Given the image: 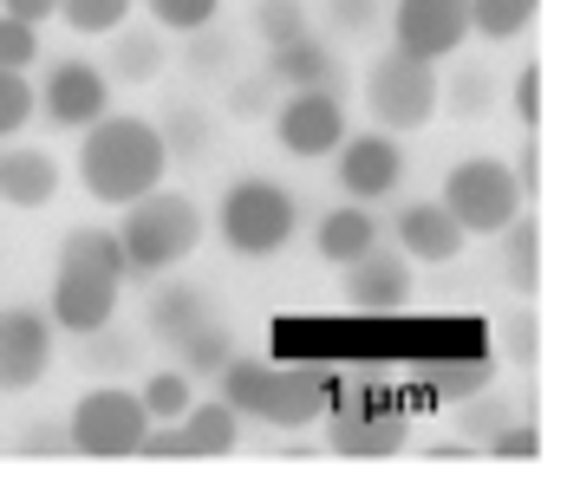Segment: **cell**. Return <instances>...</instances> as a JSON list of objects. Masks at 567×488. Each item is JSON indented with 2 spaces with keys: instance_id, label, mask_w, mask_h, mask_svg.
<instances>
[{
  "instance_id": "cell-37",
  "label": "cell",
  "mask_w": 567,
  "mask_h": 488,
  "mask_svg": "<svg viewBox=\"0 0 567 488\" xmlns=\"http://www.w3.org/2000/svg\"><path fill=\"white\" fill-rule=\"evenodd\" d=\"M189 65H196V72L228 65V40H223V33H216V40H209V33H196V40H189Z\"/></svg>"
},
{
  "instance_id": "cell-25",
  "label": "cell",
  "mask_w": 567,
  "mask_h": 488,
  "mask_svg": "<svg viewBox=\"0 0 567 488\" xmlns=\"http://www.w3.org/2000/svg\"><path fill=\"white\" fill-rule=\"evenodd\" d=\"M503 235H509V287L515 293H528V287H535V261H542V241H535V221H522L515 216L509 228H503Z\"/></svg>"
},
{
  "instance_id": "cell-8",
  "label": "cell",
  "mask_w": 567,
  "mask_h": 488,
  "mask_svg": "<svg viewBox=\"0 0 567 488\" xmlns=\"http://www.w3.org/2000/svg\"><path fill=\"white\" fill-rule=\"evenodd\" d=\"M444 209L463 235H503L515 216H522V189H515V169L489 157H470L451 169L444 183Z\"/></svg>"
},
{
  "instance_id": "cell-21",
  "label": "cell",
  "mask_w": 567,
  "mask_h": 488,
  "mask_svg": "<svg viewBox=\"0 0 567 488\" xmlns=\"http://www.w3.org/2000/svg\"><path fill=\"white\" fill-rule=\"evenodd\" d=\"M151 325H157L164 339L196 332V325H203V293H189V287H164V293L151 300Z\"/></svg>"
},
{
  "instance_id": "cell-20",
  "label": "cell",
  "mask_w": 567,
  "mask_h": 488,
  "mask_svg": "<svg viewBox=\"0 0 567 488\" xmlns=\"http://www.w3.org/2000/svg\"><path fill=\"white\" fill-rule=\"evenodd\" d=\"M268 79H281V85H293V92H307V85H333V53L313 46V40L275 46V53H268Z\"/></svg>"
},
{
  "instance_id": "cell-41",
  "label": "cell",
  "mask_w": 567,
  "mask_h": 488,
  "mask_svg": "<svg viewBox=\"0 0 567 488\" xmlns=\"http://www.w3.org/2000/svg\"><path fill=\"white\" fill-rule=\"evenodd\" d=\"M235 117H261V85H241L235 92Z\"/></svg>"
},
{
  "instance_id": "cell-17",
  "label": "cell",
  "mask_w": 567,
  "mask_h": 488,
  "mask_svg": "<svg viewBox=\"0 0 567 488\" xmlns=\"http://www.w3.org/2000/svg\"><path fill=\"white\" fill-rule=\"evenodd\" d=\"M398 241H404L411 261H431V268H437V261H456V255H463L470 235L451 221L444 203H411V209L398 216Z\"/></svg>"
},
{
  "instance_id": "cell-39",
  "label": "cell",
  "mask_w": 567,
  "mask_h": 488,
  "mask_svg": "<svg viewBox=\"0 0 567 488\" xmlns=\"http://www.w3.org/2000/svg\"><path fill=\"white\" fill-rule=\"evenodd\" d=\"M496 424H503V411H496V404H483V411H470V417H463V430H470V443H476V436H489Z\"/></svg>"
},
{
  "instance_id": "cell-15",
  "label": "cell",
  "mask_w": 567,
  "mask_h": 488,
  "mask_svg": "<svg viewBox=\"0 0 567 488\" xmlns=\"http://www.w3.org/2000/svg\"><path fill=\"white\" fill-rule=\"evenodd\" d=\"M105 72H92V65H79V59H65L53 79H47V117H53L59 131H92L99 117H105Z\"/></svg>"
},
{
  "instance_id": "cell-12",
  "label": "cell",
  "mask_w": 567,
  "mask_h": 488,
  "mask_svg": "<svg viewBox=\"0 0 567 488\" xmlns=\"http://www.w3.org/2000/svg\"><path fill=\"white\" fill-rule=\"evenodd\" d=\"M241 436V417L228 404H189L176 430H151L144 456H228Z\"/></svg>"
},
{
  "instance_id": "cell-14",
  "label": "cell",
  "mask_w": 567,
  "mask_h": 488,
  "mask_svg": "<svg viewBox=\"0 0 567 488\" xmlns=\"http://www.w3.org/2000/svg\"><path fill=\"white\" fill-rule=\"evenodd\" d=\"M398 176H404V150H398L392 137H346L340 144V183L346 196H359V203H379V196H392Z\"/></svg>"
},
{
  "instance_id": "cell-35",
  "label": "cell",
  "mask_w": 567,
  "mask_h": 488,
  "mask_svg": "<svg viewBox=\"0 0 567 488\" xmlns=\"http://www.w3.org/2000/svg\"><path fill=\"white\" fill-rule=\"evenodd\" d=\"M515 117H522V124H535V117H542V72H535V65H522V72H515Z\"/></svg>"
},
{
  "instance_id": "cell-29",
  "label": "cell",
  "mask_w": 567,
  "mask_h": 488,
  "mask_svg": "<svg viewBox=\"0 0 567 488\" xmlns=\"http://www.w3.org/2000/svg\"><path fill=\"white\" fill-rule=\"evenodd\" d=\"M216 7H223V0H151L157 27H171V33H203V27L216 20Z\"/></svg>"
},
{
  "instance_id": "cell-13",
  "label": "cell",
  "mask_w": 567,
  "mask_h": 488,
  "mask_svg": "<svg viewBox=\"0 0 567 488\" xmlns=\"http://www.w3.org/2000/svg\"><path fill=\"white\" fill-rule=\"evenodd\" d=\"M411 443V424L398 411H327V449L333 456H398Z\"/></svg>"
},
{
  "instance_id": "cell-27",
  "label": "cell",
  "mask_w": 567,
  "mask_h": 488,
  "mask_svg": "<svg viewBox=\"0 0 567 488\" xmlns=\"http://www.w3.org/2000/svg\"><path fill=\"white\" fill-rule=\"evenodd\" d=\"M33 59H40V27L0 13V65H7V72H27Z\"/></svg>"
},
{
  "instance_id": "cell-3",
  "label": "cell",
  "mask_w": 567,
  "mask_h": 488,
  "mask_svg": "<svg viewBox=\"0 0 567 488\" xmlns=\"http://www.w3.org/2000/svg\"><path fill=\"white\" fill-rule=\"evenodd\" d=\"M164 163H171V150H164V131L157 124H144V117H99L85 131L79 176H85V189L99 203L131 209L137 196H151L164 183Z\"/></svg>"
},
{
  "instance_id": "cell-24",
  "label": "cell",
  "mask_w": 567,
  "mask_h": 488,
  "mask_svg": "<svg viewBox=\"0 0 567 488\" xmlns=\"http://www.w3.org/2000/svg\"><path fill=\"white\" fill-rule=\"evenodd\" d=\"M176 345H183V365H189V372H209V378L235 359V345H228L223 325H196V332H183Z\"/></svg>"
},
{
  "instance_id": "cell-30",
  "label": "cell",
  "mask_w": 567,
  "mask_h": 488,
  "mask_svg": "<svg viewBox=\"0 0 567 488\" xmlns=\"http://www.w3.org/2000/svg\"><path fill=\"white\" fill-rule=\"evenodd\" d=\"M137 397H144L151 417H183V411H189V378H183V372H157Z\"/></svg>"
},
{
  "instance_id": "cell-32",
  "label": "cell",
  "mask_w": 567,
  "mask_h": 488,
  "mask_svg": "<svg viewBox=\"0 0 567 488\" xmlns=\"http://www.w3.org/2000/svg\"><path fill=\"white\" fill-rule=\"evenodd\" d=\"M157 65H164V53H157L151 33H124V46H117V79H151Z\"/></svg>"
},
{
  "instance_id": "cell-4",
  "label": "cell",
  "mask_w": 567,
  "mask_h": 488,
  "mask_svg": "<svg viewBox=\"0 0 567 488\" xmlns=\"http://www.w3.org/2000/svg\"><path fill=\"white\" fill-rule=\"evenodd\" d=\"M196 235H203V216H196V203L176 196V189H164V196H157V189L137 196L131 216H124V228H117L131 273H164V268H176V261H189Z\"/></svg>"
},
{
  "instance_id": "cell-9",
  "label": "cell",
  "mask_w": 567,
  "mask_h": 488,
  "mask_svg": "<svg viewBox=\"0 0 567 488\" xmlns=\"http://www.w3.org/2000/svg\"><path fill=\"white\" fill-rule=\"evenodd\" d=\"M275 137H281L287 157H333L346 144V105L333 98V85H307L293 92L275 117Z\"/></svg>"
},
{
  "instance_id": "cell-38",
  "label": "cell",
  "mask_w": 567,
  "mask_h": 488,
  "mask_svg": "<svg viewBox=\"0 0 567 488\" xmlns=\"http://www.w3.org/2000/svg\"><path fill=\"white\" fill-rule=\"evenodd\" d=\"M13 20H27V27H40V20H53L59 13V0H0Z\"/></svg>"
},
{
  "instance_id": "cell-1",
  "label": "cell",
  "mask_w": 567,
  "mask_h": 488,
  "mask_svg": "<svg viewBox=\"0 0 567 488\" xmlns=\"http://www.w3.org/2000/svg\"><path fill=\"white\" fill-rule=\"evenodd\" d=\"M124 241L105 235V228H79V235H65V248H59V273H53V313L47 320L59 332H79V339H92V332H105L117 313V287H124Z\"/></svg>"
},
{
  "instance_id": "cell-18",
  "label": "cell",
  "mask_w": 567,
  "mask_h": 488,
  "mask_svg": "<svg viewBox=\"0 0 567 488\" xmlns=\"http://www.w3.org/2000/svg\"><path fill=\"white\" fill-rule=\"evenodd\" d=\"M59 196V169L47 150H7L0 157V203L7 209H47Z\"/></svg>"
},
{
  "instance_id": "cell-11",
  "label": "cell",
  "mask_w": 567,
  "mask_h": 488,
  "mask_svg": "<svg viewBox=\"0 0 567 488\" xmlns=\"http://www.w3.org/2000/svg\"><path fill=\"white\" fill-rule=\"evenodd\" d=\"M53 365V320L7 307L0 313V391H33Z\"/></svg>"
},
{
  "instance_id": "cell-40",
  "label": "cell",
  "mask_w": 567,
  "mask_h": 488,
  "mask_svg": "<svg viewBox=\"0 0 567 488\" xmlns=\"http://www.w3.org/2000/svg\"><path fill=\"white\" fill-rule=\"evenodd\" d=\"M333 20H340V27H365V20H372V0H340Z\"/></svg>"
},
{
  "instance_id": "cell-6",
  "label": "cell",
  "mask_w": 567,
  "mask_h": 488,
  "mask_svg": "<svg viewBox=\"0 0 567 488\" xmlns=\"http://www.w3.org/2000/svg\"><path fill=\"white\" fill-rule=\"evenodd\" d=\"M365 98H372V117L385 131H424L444 92H437V72L431 59H411V53H385L365 65Z\"/></svg>"
},
{
  "instance_id": "cell-19",
  "label": "cell",
  "mask_w": 567,
  "mask_h": 488,
  "mask_svg": "<svg viewBox=\"0 0 567 488\" xmlns=\"http://www.w3.org/2000/svg\"><path fill=\"white\" fill-rule=\"evenodd\" d=\"M372 248H379L372 209H333V216L320 221V261L352 268V261H359V255H372Z\"/></svg>"
},
{
  "instance_id": "cell-7",
  "label": "cell",
  "mask_w": 567,
  "mask_h": 488,
  "mask_svg": "<svg viewBox=\"0 0 567 488\" xmlns=\"http://www.w3.org/2000/svg\"><path fill=\"white\" fill-rule=\"evenodd\" d=\"M144 436H151V411H144L137 391H85V397L72 404V430H65V443H72L79 456L112 463V456H137Z\"/></svg>"
},
{
  "instance_id": "cell-36",
  "label": "cell",
  "mask_w": 567,
  "mask_h": 488,
  "mask_svg": "<svg viewBox=\"0 0 567 488\" xmlns=\"http://www.w3.org/2000/svg\"><path fill=\"white\" fill-rule=\"evenodd\" d=\"M451 98H456V117H483V111H489V85H483V79H456V92H451Z\"/></svg>"
},
{
  "instance_id": "cell-26",
  "label": "cell",
  "mask_w": 567,
  "mask_h": 488,
  "mask_svg": "<svg viewBox=\"0 0 567 488\" xmlns=\"http://www.w3.org/2000/svg\"><path fill=\"white\" fill-rule=\"evenodd\" d=\"M59 13L72 33H112V27H124L131 0H59Z\"/></svg>"
},
{
  "instance_id": "cell-31",
  "label": "cell",
  "mask_w": 567,
  "mask_h": 488,
  "mask_svg": "<svg viewBox=\"0 0 567 488\" xmlns=\"http://www.w3.org/2000/svg\"><path fill=\"white\" fill-rule=\"evenodd\" d=\"M27 117H33V85H27L20 72H7V65H0V137H7V131H20Z\"/></svg>"
},
{
  "instance_id": "cell-2",
  "label": "cell",
  "mask_w": 567,
  "mask_h": 488,
  "mask_svg": "<svg viewBox=\"0 0 567 488\" xmlns=\"http://www.w3.org/2000/svg\"><path fill=\"white\" fill-rule=\"evenodd\" d=\"M223 404L235 417H261L275 430H300V424H320L333 404H340V384L327 365H255V359H228L223 365Z\"/></svg>"
},
{
  "instance_id": "cell-34",
  "label": "cell",
  "mask_w": 567,
  "mask_h": 488,
  "mask_svg": "<svg viewBox=\"0 0 567 488\" xmlns=\"http://www.w3.org/2000/svg\"><path fill=\"white\" fill-rule=\"evenodd\" d=\"M164 150H171V157H196V150H203V117H196V111H183L171 131H164Z\"/></svg>"
},
{
  "instance_id": "cell-5",
  "label": "cell",
  "mask_w": 567,
  "mask_h": 488,
  "mask_svg": "<svg viewBox=\"0 0 567 488\" xmlns=\"http://www.w3.org/2000/svg\"><path fill=\"white\" fill-rule=\"evenodd\" d=\"M287 235H293V196H287L281 183L248 176V183H235V189L223 196V241L241 255V261L281 255Z\"/></svg>"
},
{
  "instance_id": "cell-23",
  "label": "cell",
  "mask_w": 567,
  "mask_h": 488,
  "mask_svg": "<svg viewBox=\"0 0 567 488\" xmlns=\"http://www.w3.org/2000/svg\"><path fill=\"white\" fill-rule=\"evenodd\" d=\"M255 33L268 40V53H275V46H293V40H307V13H300V0H261V7H255Z\"/></svg>"
},
{
  "instance_id": "cell-16",
  "label": "cell",
  "mask_w": 567,
  "mask_h": 488,
  "mask_svg": "<svg viewBox=\"0 0 567 488\" xmlns=\"http://www.w3.org/2000/svg\"><path fill=\"white\" fill-rule=\"evenodd\" d=\"M346 300L359 313H398L411 300V268L398 255H385V248H372V255H359L346 268Z\"/></svg>"
},
{
  "instance_id": "cell-22",
  "label": "cell",
  "mask_w": 567,
  "mask_h": 488,
  "mask_svg": "<svg viewBox=\"0 0 567 488\" xmlns=\"http://www.w3.org/2000/svg\"><path fill=\"white\" fill-rule=\"evenodd\" d=\"M535 20V0H470V27L489 40H515Z\"/></svg>"
},
{
  "instance_id": "cell-28",
  "label": "cell",
  "mask_w": 567,
  "mask_h": 488,
  "mask_svg": "<svg viewBox=\"0 0 567 488\" xmlns=\"http://www.w3.org/2000/svg\"><path fill=\"white\" fill-rule=\"evenodd\" d=\"M489 372H496L489 359H456V365H437V372H431V391H437V397H470V391L489 384Z\"/></svg>"
},
{
  "instance_id": "cell-10",
  "label": "cell",
  "mask_w": 567,
  "mask_h": 488,
  "mask_svg": "<svg viewBox=\"0 0 567 488\" xmlns=\"http://www.w3.org/2000/svg\"><path fill=\"white\" fill-rule=\"evenodd\" d=\"M392 27H398V53L437 65V59L456 53L463 33H470V0H398Z\"/></svg>"
},
{
  "instance_id": "cell-33",
  "label": "cell",
  "mask_w": 567,
  "mask_h": 488,
  "mask_svg": "<svg viewBox=\"0 0 567 488\" xmlns=\"http://www.w3.org/2000/svg\"><path fill=\"white\" fill-rule=\"evenodd\" d=\"M535 449H542V436L528 430V424H496V430H489V456L522 463V456H535Z\"/></svg>"
}]
</instances>
